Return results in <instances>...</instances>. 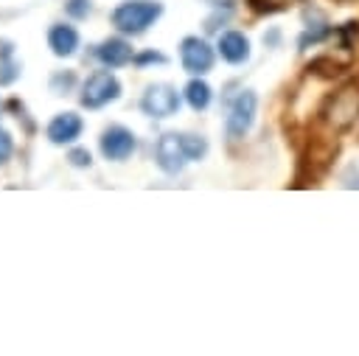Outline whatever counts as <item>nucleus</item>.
<instances>
[{"label":"nucleus","instance_id":"nucleus-1","mask_svg":"<svg viewBox=\"0 0 359 356\" xmlns=\"http://www.w3.org/2000/svg\"><path fill=\"white\" fill-rule=\"evenodd\" d=\"M163 17V3L160 0H123L112 8L109 22L129 36H137L143 31H149V25H154Z\"/></svg>","mask_w":359,"mask_h":356},{"label":"nucleus","instance_id":"nucleus-2","mask_svg":"<svg viewBox=\"0 0 359 356\" xmlns=\"http://www.w3.org/2000/svg\"><path fill=\"white\" fill-rule=\"evenodd\" d=\"M118 98H121V81L109 70H95L93 76H87L81 84V95H79L84 109H101Z\"/></svg>","mask_w":359,"mask_h":356},{"label":"nucleus","instance_id":"nucleus-3","mask_svg":"<svg viewBox=\"0 0 359 356\" xmlns=\"http://www.w3.org/2000/svg\"><path fill=\"white\" fill-rule=\"evenodd\" d=\"M255 112H258V95H255V90H241L233 98V104L227 109V121H224V132H227V137L233 143L241 140L252 129Z\"/></svg>","mask_w":359,"mask_h":356},{"label":"nucleus","instance_id":"nucleus-4","mask_svg":"<svg viewBox=\"0 0 359 356\" xmlns=\"http://www.w3.org/2000/svg\"><path fill=\"white\" fill-rule=\"evenodd\" d=\"M180 104H182V98H180L177 87H171L165 81L149 84L140 95V112L149 118H171V115H177Z\"/></svg>","mask_w":359,"mask_h":356},{"label":"nucleus","instance_id":"nucleus-5","mask_svg":"<svg viewBox=\"0 0 359 356\" xmlns=\"http://www.w3.org/2000/svg\"><path fill=\"white\" fill-rule=\"evenodd\" d=\"M98 149H101V154H104L107 160L123 163V160H129V157L135 154L137 137H135L132 129H126V126H121V123H112V126H107V129L101 132Z\"/></svg>","mask_w":359,"mask_h":356},{"label":"nucleus","instance_id":"nucleus-6","mask_svg":"<svg viewBox=\"0 0 359 356\" xmlns=\"http://www.w3.org/2000/svg\"><path fill=\"white\" fill-rule=\"evenodd\" d=\"M213 48L208 39L202 36H185L180 42V62H182V70L191 73V76H205L210 67H213Z\"/></svg>","mask_w":359,"mask_h":356},{"label":"nucleus","instance_id":"nucleus-7","mask_svg":"<svg viewBox=\"0 0 359 356\" xmlns=\"http://www.w3.org/2000/svg\"><path fill=\"white\" fill-rule=\"evenodd\" d=\"M154 163H157V168H160L163 174H168V177H177V174L185 168L188 154H185L182 137H180L177 132H165V135L157 137V143H154Z\"/></svg>","mask_w":359,"mask_h":356},{"label":"nucleus","instance_id":"nucleus-8","mask_svg":"<svg viewBox=\"0 0 359 356\" xmlns=\"http://www.w3.org/2000/svg\"><path fill=\"white\" fill-rule=\"evenodd\" d=\"M356 112H359V95H353L351 90H342V93L328 95V101L320 109V118L325 123H331L334 129H345V126H351Z\"/></svg>","mask_w":359,"mask_h":356},{"label":"nucleus","instance_id":"nucleus-9","mask_svg":"<svg viewBox=\"0 0 359 356\" xmlns=\"http://www.w3.org/2000/svg\"><path fill=\"white\" fill-rule=\"evenodd\" d=\"M81 129H84V121L81 115L76 112H56L48 126H45V135L53 146H65V143H76L81 137Z\"/></svg>","mask_w":359,"mask_h":356},{"label":"nucleus","instance_id":"nucleus-10","mask_svg":"<svg viewBox=\"0 0 359 356\" xmlns=\"http://www.w3.org/2000/svg\"><path fill=\"white\" fill-rule=\"evenodd\" d=\"M95 59L104 67H123V64H129L135 59V50L123 36H109L95 48Z\"/></svg>","mask_w":359,"mask_h":356},{"label":"nucleus","instance_id":"nucleus-11","mask_svg":"<svg viewBox=\"0 0 359 356\" xmlns=\"http://www.w3.org/2000/svg\"><path fill=\"white\" fill-rule=\"evenodd\" d=\"M216 50L224 62L230 64H244L250 59V39L241 34V31H224L219 34V42H216Z\"/></svg>","mask_w":359,"mask_h":356},{"label":"nucleus","instance_id":"nucleus-12","mask_svg":"<svg viewBox=\"0 0 359 356\" xmlns=\"http://www.w3.org/2000/svg\"><path fill=\"white\" fill-rule=\"evenodd\" d=\"M48 48L53 50V56L65 59V56H73L79 50V31L67 22H53L48 28Z\"/></svg>","mask_w":359,"mask_h":356},{"label":"nucleus","instance_id":"nucleus-13","mask_svg":"<svg viewBox=\"0 0 359 356\" xmlns=\"http://www.w3.org/2000/svg\"><path fill=\"white\" fill-rule=\"evenodd\" d=\"M182 98L188 101V107H191L194 112H202V109L210 107V101H213V90H210L208 81H202V78H191V81L185 84V90H182Z\"/></svg>","mask_w":359,"mask_h":356},{"label":"nucleus","instance_id":"nucleus-14","mask_svg":"<svg viewBox=\"0 0 359 356\" xmlns=\"http://www.w3.org/2000/svg\"><path fill=\"white\" fill-rule=\"evenodd\" d=\"M182 137V149H185V154H188V160H205V154H208V140L202 137V135H191V132H185V135H180Z\"/></svg>","mask_w":359,"mask_h":356},{"label":"nucleus","instance_id":"nucleus-15","mask_svg":"<svg viewBox=\"0 0 359 356\" xmlns=\"http://www.w3.org/2000/svg\"><path fill=\"white\" fill-rule=\"evenodd\" d=\"M73 87H76V73H73V70H56V73L50 76V90H53L56 95H67Z\"/></svg>","mask_w":359,"mask_h":356},{"label":"nucleus","instance_id":"nucleus-16","mask_svg":"<svg viewBox=\"0 0 359 356\" xmlns=\"http://www.w3.org/2000/svg\"><path fill=\"white\" fill-rule=\"evenodd\" d=\"M20 78V64L8 56V59H0V87H8Z\"/></svg>","mask_w":359,"mask_h":356},{"label":"nucleus","instance_id":"nucleus-17","mask_svg":"<svg viewBox=\"0 0 359 356\" xmlns=\"http://www.w3.org/2000/svg\"><path fill=\"white\" fill-rule=\"evenodd\" d=\"M90 11H93L90 0H67V3H65V14H67L70 20H87Z\"/></svg>","mask_w":359,"mask_h":356},{"label":"nucleus","instance_id":"nucleus-18","mask_svg":"<svg viewBox=\"0 0 359 356\" xmlns=\"http://www.w3.org/2000/svg\"><path fill=\"white\" fill-rule=\"evenodd\" d=\"M137 67H146V64H165L168 62V56L165 53H160V50H140V53H135V59H132Z\"/></svg>","mask_w":359,"mask_h":356},{"label":"nucleus","instance_id":"nucleus-19","mask_svg":"<svg viewBox=\"0 0 359 356\" xmlns=\"http://www.w3.org/2000/svg\"><path fill=\"white\" fill-rule=\"evenodd\" d=\"M67 163H70V165H76V168H90V165H93V154H90L87 149L76 146V149H70V151H67Z\"/></svg>","mask_w":359,"mask_h":356},{"label":"nucleus","instance_id":"nucleus-20","mask_svg":"<svg viewBox=\"0 0 359 356\" xmlns=\"http://www.w3.org/2000/svg\"><path fill=\"white\" fill-rule=\"evenodd\" d=\"M11 154H14V137L8 135V129H3V126H0V165H3V163H8V160H11Z\"/></svg>","mask_w":359,"mask_h":356},{"label":"nucleus","instance_id":"nucleus-21","mask_svg":"<svg viewBox=\"0 0 359 356\" xmlns=\"http://www.w3.org/2000/svg\"><path fill=\"white\" fill-rule=\"evenodd\" d=\"M8 56H11V42L0 39V59H8Z\"/></svg>","mask_w":359,"mask_h":356}]
</instances>
